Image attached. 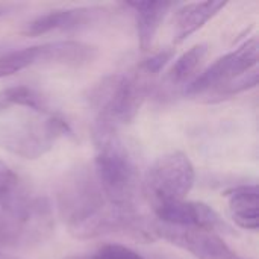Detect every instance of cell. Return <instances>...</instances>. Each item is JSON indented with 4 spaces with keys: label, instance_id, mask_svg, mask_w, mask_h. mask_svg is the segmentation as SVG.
<instances>
[{
    "label": "cell",
    "instance_id": "15",
    "mask_svg": "<svg viewBox=\"0 0 259 259\" xmlns=\"http://www.w3.org/2000/svg\"><path fill=\"white\" fill-rule=\"evenodd\" d=\"M26 108L38 114H47L49 106L46 97L35 88L26 85H15L0 90V112L11 108Z\"/></svg>",
    "mask_w": 259,
    "mask_h": 259
},
{
    "label": "cell",
    "instance_id": "9",
    "mask_svg": "<svg viewBox=\"0 0 259 259\" xmlns=\"http://www.w3.org/2000/svg\"><path fill=\"white\" fill-rule=\"evenodd\" d=\"M153 212L156 214L159 223L168 226L202 229L215 234L225 228L228 229L226 223L220 219L217 211L203 202L181 200V202L162 203L153 206Z\"/></svg>",
    "mask_w": 259,
    "mask_h": 259
},
{
    "label": "cell",
    "instance_id": "7",
    "mask_svg": "<svg viewBox=\"0 0 259 259\" xmlns=\"http://www.w3.org/2000/svg\"><path fill=\"white\" fill-rule=\"evenodd\" d=\"M258 64V39H247L237 50L219 58L203 73L197 74L184 90L188 97L205 96L219 87L255 70Z\"/></svg>",
    "mask_w": 259,
    "mask_h": 259
},
{
    "label": "cell",
    "instance_id": "1",
    "mask_svg": "<svg viewBox=\"0 0 259 259\" xmlns=\"http://www.w3.org/2000/svg\"><path fill=\"white\" fill-rule=\"evenodd\" d=\"M56 206L71 237L93 240L123 231L141 243L153 241L152 225L135 214V209L112 206L105 197L94 170H71L64 176L56 193Z\"/></svg>",
    "mask_w": 259,
    "mask_h": 259
},
{
    "label": "cell",
    "instance_id": "10",
    "mask_svg": "<svg viewBox=\"0 0 259 259\" xmlns=\"http://www.w3.org/2000/svg\"><path fill=\"white\" fill-rule=\"evenodd\" d=\"M106 14L108 11L100 6H85V8L52 11L29 21L24 26L23 33L26 36H39L53 30H59V32L80 30L97 23Z\"/></svg>",
    "mask_w": 259,
    "mask_h": 259
},
{
    "label": "cell",
    "instance_id": "2",
    "mask_svg": "<svg viewBox=\"0 0 259 259\" xmlns=\"http://www.w3.org/2000/svg\"><path fill=\"white\" fill-rule=\"evenodd\" d=\"M93 140L96 147L94 175L108 202L121 209H135L138 168L118 127L96 120Z\"/></svg>",
    "mask_w": 259,
    "mask_h": 259
},
{
    "label": "cell",
    "instance_id": "6",
    "mask_svg": "<svg viewBox=\"0 0 259 259\" xmlns=\"http://www.w3.org/2000/svg\"><path fill=\"white\" fill-rule=\"evenodd\" d=\"M196 182V170L184 152L159 156L147 170L144 190L152 208L162 203L185 200Z\"/></svg>",
    "mask_w": 259,
    "mask_h": 259
},
{
    "label": "cell",
    "instance_id": "14",
    "mask_svg": "<svg viewBox=\"0 0 259 259\" xmlns=\"http://www.w3.org/2000/svg\"><path fill=\"white\" fill-rule=\"evenodd\" d=\"M234 223L241 229L256 231L259 226L258 185H238L225 191Z\"/></svg>",
    "mask_w": 259,
    "mask_h": 259
},
{
    "label": "cell",
    "instance_id": "8",
    "mask_svg": "<svg viewBox=\"0 0 259 259\" xmlns=\"http://www.w3.org/2000/svg\"><path fill=\"white\" fill-rule=\"evenodd\" d=\"M153 234L156 240L162 238L197 259H243L215 232L168 226L156 222L153 223Z\"/></svg>",
    "mask_w": 259,
    "mask_h": 259
},
{
    "label": "cell",
    "instance_id": "12",
    "mask_svg": "<svg viewBox=\"0 0 259 259\" xmlns=\"http://www.w3.org/2000/svg\"><path fill=\"white\" fill-rule=\"evenodd\" d=\"M226 2L222 0H206L194 2L181 6L175 15V42L181 44L200 27H203L212 17H215Z\"/></svg>",
    "mask_w": 259,
    "mask_h": 259
},
{
    "label": "cell",
    "instance_id": "4",
    "mask_svg": "<svg viewBox=\"0 0 259 259\" xmlns=\"http://www.w3.org/2000/svg\"><path fill=\"white\" fill-rule=\"evenodd\" d=\"M149 93V77L137 71L131 76L112 74L103 77L88 91L87 99L97 111L96 120L120 127L134 121Z\"/></svg>",
    "mask_w": 259,
    "mask_h": 259
},
{
    "label": "cell",
    "instance_id": "3",
    "mask_svg": "<svg viewBox=\"0 0 259 259\" xmlns=\"http://www.w3.org/2000/svg\"><path fill=\"white\" fill-rule=\"evenodd\" d=\"M53 229L52 208L46 197L29 190L0 203V247H29L49 238Z\"/></svg>",
    "mask_w": 259,
    "mask_h": 259
},
{
    "label": "cell",
    "instance_id": "11",
    "mask_svg": "<svg viewBox=\"0 0 259 259\" xmlns=\"http://www.w3.org/2000/svg\"><path fill=\"white\" fill-rule=\"evenodd\" d=\"M38 64H55L64 67H85L94 62L99 56V49L82 41H53L36 46Z\"/></svg>",
    "mask_w": 259,
    "mask_h": 259
},
{
    "label": "cell",
    "instance_id": "20",
    "mask_svg": "<svg viewBox=\"0 0 259 259\" xmlns=\"http://www.w3.org/2000/svg\"><path fill=\"white\" fill-rule=\"evenodd\" d=\"M64 259H146L138 252L123 244H105L90 255H73Z\"/></svg>",
    "mask_w": 259,
    "mask_h": 259
},
{
    "label": "cell",
    "instance_id": "13",
    "mask_svg": "<svg viewBox=\"0 0 259 259\" xmlns=\"http://www.w3.org/2000/svg\"><path fill=\"white\" fill-rule=\"evenodd\" d=\"M135 14L137 32L141 50H150L156 33L168 12L173 6L170 2H127L124 3Z\"/></svg>",
    "mask_w": 259,
    "mask_h": 259
},
{
    "label": "cell",
    "instance_id": "18",
    "mask_svg": "<svg viewBox=\"0 0 259 259\" xmlns=\"http://www.w3.org/2000/svg\"><path fill=\"white\" fill-rule=\"evenodd\" d=\"M258 85V70H250L249 73L225 83L223 87H219L215 88L214 91L208 93L206 96H209L208 102H214V100H222V99H226V97H232V96H237L240 93H244L250 88H255Z\"/></svg>",
    "mask_w": 259,
    "mask_h": 259
},
{
    "label": "cell",
    "instance_id": "19",
    "mask_svg": "<svg viewBox=\"0 0 259 259\" xmlns=\"http://www.w3.org/2000/svg\"><path fill=\"white\" fill-rule=\"evenodd\" d=\"M26 190L27 188L23 185L18 175H15L12 168L0 159V203H6L18 197Z\"/></svg>",
    "mask_w": 259,
    "mask_h": 259
},
{
    "label": "cell",
    "instance_id": "17",
    "mask_svg": "<svg viewBox=\"0 0 259 259\" xmlns=\"http://www.w3.org/2000/svg\"><path fill=\"white\" fill-rule=\"evenodd\" d=\"M35 64H38L36 46L3 53L0 55V79L6 76H12Z\"/></svg>",
    "mask_w": 259,
    "mask_h": 259
},
{
    "label": "cell",
    "instance_id": "22",
    "mask_svg": "<svg viewBox=\"0 0 259 259\" xmlns=\"http://www.w3.org/2000/svg\"><path fill=\"white\" fill-rule=\"evenodd\" d=\"M14 8H15L14 5H0V17H3V15L9 14Z\"/></svg>",
    "mask_w": 259,
    "mask_h": 259
},
{
    "label": "cell",
    "instance_id": "21",
    "mask_svg": "<svg viewBox=\"0 0 259 259\" xmlns=\"http://www.w3.org/2000/svg\"><path fill=\"white\" fill-rule=\"evenodd\" d=\"M175 56V49L171 47H167V49H162L161 52L152 55L150 58L144 59L138 67H137V71L141 73L143 76L146 77H153L156 76L170 61L171 58Z\"/></svg>",
    "mask_w": 259,
    "mask_h": 259
},
{
    "label": "cell",
    "instance_id": "5",
    "mask_svg": "<svg viewBox=\"0 0 259 259\" xmlns=\"http://www.w3.org/2000/svg\"><path fill=\"white\" fill-rule=\"evenodd\" d=\"M65 135H71L70 124L59 115L47 112L12 118L0 124V146L24 159H38Z\"/></svg>",
    "mask_w": 259,
    "mask_h": 259
},
{
    "label": "cell",
    "instance_id": "16",
    "mask_svg": "<svg viewBox=\"0 0 259 259\" xmlns=\"http://www.w3.org/2000/svg\"><path fill=\"white\" fill-rule=\"evenodd\" d=\"M208 53V44H196L188 49L184 55H181L173 67L167 73V80L171 87L188 85L197 74L199 67L202 65L205 56Z\"/></svg>",
    "mask_w": 259,
    "mask_h": 259
}]
</instances>
